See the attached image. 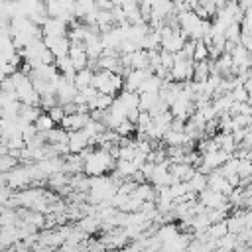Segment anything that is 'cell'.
Returning a JSON list of instances; mask_svg holds the SVG:
<instances>
[{"mask_svg": "<svg viewBox=\"0 0 252 252\" xmlns=\"http://www.w3.org/2000/svg\"><path fill=\"white\" fill-rule=\"evenodd\" d=\"M116 159L110 156L106 148H93V152L83 159V173L85 175H102L114 167Z\"/></svg>", "mask_w": 252, "mask_h": 252, "instance_id": "6da1fadb", "label": "cell"}, {"mask_svg": "<svg viewBox=\"0 0 252 252\" xmlns=\"http://www.w3.org/2000/svg\"><path fill=\"white\" fill-rule=\"evenodd\" d=\"M197 199H199L207 209H226V211L232 209V205L228 203V197H226L224 193H220V191L211 189V187L201 189V191L197 193Z\"/></svg>", "mask_w": 252, "mask_h": 252, "instance_id": "7a4b0ae2", "label": "cell"}, {"mask_svg": "<svg viewBox=\"0 0 252 252\" xmlns=\"http://www.w3.org/2000/svg\"><path fill=\"white\" fill-rule=\"evenodd\" d=\"M169 77L171 81H189L193 77V59H173V65L169 67Z\"/></svg>", "mask_w": 252, "mask_h": 252, "instance_id": "3957f363", "label": "cell"}, {"mask_svg": "<svg viewBox=\"0 0 252 252\" xmlns=\"http://www.w3.org/2000/svg\"><path fill=\"white\" fill-rule=\"evenodd\" d=\"M39 28H41V33H43V35H53V37L67 35V30H69V26H67L63 20L53 18V16H47Z\"/></svg>", "mask_w": 252, "mask_h": 252, "instance_id": "277c9868", "label": "cell"}, {"mask_svg": "<svg viewBox=\"0 0 252 252\" xmlns=\"http://www.w3.org/2000/svg\"><path fill=\"white\" fill-rule=\"evenodd\" d=\"M91 118V114L87 112V114H81V112H73V114H63V118H61V128L63 130H67V132H71V130H81L85 124H87V120Z\"/></svg>", "mask_w": 252, "mask_h": 252, "instance_id": "5b68a950", "label": "cell"}, {"mask_svg": "<svg viewBox=\"0 0 252 252\" xmlns=\"http://www.w3.org/2000/svg\"><path fill=\"white\" fill-rule=\"evenodd\" d=\"M207 187H211V189H215V191H220V193H224L226 197H228V193L232 191V185H230V183L226 181V177L220 175L217 169H213V171L207 173Z\"/></svg>", "mask_w": 252, "mask_h": 252, "instance_id": "8992f818", "label": "cell"}, {"mask_svg": "<svg viewBox=\"0 0 252 252\" xmlns=\"http://www.w3.org/2000/svg\"><path fill=\"white\" fill-rule=\"evenodd\" d=\"M87 146V136L83 130H71L67 132V148L71 154H79V150H83Z\"/></svg>", "mask_w": 252, "mask_h": 252, "instance_id": "52a82bcc", "label": "cell"}, {"mask_svg": "<svg viewBox=\"0 0 252 252\" xmlns=\"http://www.w3.org/2000/svg\"><path fill=\"white\" fill-rule=\"evenodd\" d=\"M77 226L87 234H94L100 230V219L96 215H83L81 219H77Z\"/></svg>", "mask_w": 252, "mask_h": 252, "instance_id": "ba28073f", "label": "cell"}, {"mask_svg": "<svg viewBox=\"0 0 252 252\" xmlns=\"http://www.w3.org/2000/svg\"><path fill=\"white\" fill-rule=\"evenodd\" d=\"M128 67L130 69H144V67H148V51L138 47L132 53H128Z\"/></svg>", "mask_w": 252, "mask_h": 252, "instance_id": "9c48e42d", "label": "cell"}, {"mask_svg": "<svg viewBox=\"0 0 252 252\" xmlns=\"http://www.w3.org/2000/svg\"><path fill=\"white\" fill-rule=\"evenodd\" d=\"M138 47H142V49H159V32L150 28L146 32V35L142 37V41H140Z\"/></svg>", "mask_w": 252, "mask_h": 252, "instance_id": "30bf717a", "label": "cell"}, {"mask_svg": "<svg viewBox=\"0 0 252 252\" xmlns=\"http://www.w3.org/2000/svg\"><path fill=\"white\" fill-rule=\"evenodd\" d=\"M91 79H93V69L83 67V69L75 71V75H73V85H75L77 89H83V87L91 85Z\"/></svg>", "mask_w": 252, "mask_h": 252, "instance_id": "8fae6325", "label": "cell"}, {"mask_svg": "<svg viewBox=\"0 0 252 252\" xmlns=\"http://www.w3.org/2000/svg\"><path fill=\"white\" fill-rule=\"evenodd\" d=\"M128 110L130 108H138V93L136 91H126V89H120L118 91V96H116Z\"/></svg>", "mask_w": 252, "mask_h": 252, "instance_id": "7c38bea8", "label": "cell"}, {"mask_svg": "<svg viewBox=\"0 0 252 252\" xmlns=\"http://www.w3.org/2000/svg\"><path fill=\"white\" fill-rule=\"evenodd\" d=\"M228 230H226V222H224V219L222 220H215V222H209V226H207V236L209 238H220L222 234H226Z\"/></svg>", "mask_w": 252, "mask_h": 252, "instance_id": "4fadbf2b", "label": "cell"}, {"mask_svg": "<svg viewBox=\"0 0 252 252\" xmlns=\"http://www.w3.org/2000/svg\"><path fill=\"white\" fill-rule=\"evenodd\" d=\"M33 126H35L37 132H47L49 128L55 126V122L51 120V116H49L47 112H39V116L33 120Z\"/></svg>", "mask_w": 252, "mask_h": 252, "instance_id": "5bb4252c", "label": "cell"}, {"mask_svg": "<svg viewBox=\"0 0 252 252\" xmlns=\"http://www.w3.org/2000/svg\"><path fill=\"white\" fill-rule=\"evenodd\" d=\"M189 187H191V191H195V193H199L201 189H205V187H207V173H201V171L195 169V173H193L191 179H189Z\"/></svg>", "mask_w": 252, "mask_h": 252, "instance_id": "9a60e30c", "label": "cell"}, {"mask_svg": "<svg viewBox=\"0 0 252 252\" xmlns=\"http://www.w3.org/2000/svg\"><path fill=\"white\" fill-rule=\"evenodd\" d=\"M158 100V93H138V108L148 110Z\"/></svg>", "mask_w": 252, "mask_h": 252, "instance_id": "2e32d148", "label": "cell"}, {"mask_svg": "<svg viewBox=\"0 0 252 252\" xmlns=\"http://www.w3.org/2000/svg\"><path fill=\"white\" fill-rule=\"evenodd\" d=\"M191 59H193V61H203V59H209L207 45L203 43V39H195V49H193Z\"/></svg>", "mask_w": 252, "mask_h": 252, "instance_id": "e0dca14e", "label": "cell"}, {"mask_svg": "<svg viewBox=\"0 0 252 252\" xmlns=\"http://www.w3.org/2000/svg\"><path fill=\"white\" fill-rule=\"evenodd\" d=\"M53 104H57L55 93H41V94H39V106H41L43 110H47V108L53 106Z\"/></svg>", "mask_w": 252, "mask_h": 252, "instance_id": "ac0fdd59", "label": "cell"}, {"mask_svg": "<svg viewBox=\"0 0 252 252\" xmlns=\"http://www.w3.org/2000/svg\"><path fill=\"white\" fill-rule=\"evenodd\" d=\"M47 114L51 116V120H53L55 124H59L65 112H63V106H61V104H53V106H49V108H47Z\"/></svg>", "mask_w": 252, "mask_h": 252, "instance_id": "d6986e66", "label": "cell"}, {"mask_svg": "<svg viewBox=\"0 0 252 252\" xmlns=\"http://www.w3.org/2000/svg\"><path fill=\"white\" fill-rule=\"evenodd\" d=\"M16 163H18V158H12V156L4 154V156L0 158V171H8V169H12Z\"/></svg>", "mask_w": 252, "mask_h": 252, "instance_id": "ffe728a7", "label": "cell"}, {"mask_svg": "<svg viewBox=\"0 0 252 252\" xmlns=\"http://www.w3.org/2000/svg\"><path fill=\"white\" fill-rule=\"evenodd\" d=\"M238 43L250 51V49H252V37H250V32L240 30V33H238Z\"/></svg>", "mask_w": 252, "mask_h": 252, "instance_id": "44dd1931", "label": "cell"}, {"mask_svg": "<svg viewBox=\"0 0 252 252\" xmlns=\"http://www.w3.org/2000/svg\"><path fill=\"white\" fill-rule=\"evenodd\" d=\"M12 195H14L12 193V187L8 183H0V205H4Z\"/></svg>", "mask_w": 252, "mask_h": 252, "instance_id": "7402d4cb", "label": "cell"}, {"mask_svg": "<svg viewBox=\"0 0 252 252\" xmlns=\"http://www.w3.org/2000/svg\"><path fill=\"white\" fill-rule=\"evenodd\" d=\"M250 2L252 0H236V4H238L240 10H250Z\"/></svg>", "mask_w": 252, "mask_h": 252, "instance_id": "603a6c76", "label": "cell"}, {"mask_svg": "<svg viewBox=\"0 0 252 252\" xmlns=\"http://www.w3.org/2000/svg\"><path fill=\"white\" fill-rule=\"evenodd\" d=\"M213 4H215L217 8H222V6L226 4V0H213Z\"/></svg>", "mask_w": 252, "mask_h": 252, "instance_id": "cb8c5ba5", "label": "cell"}]
</instances>
